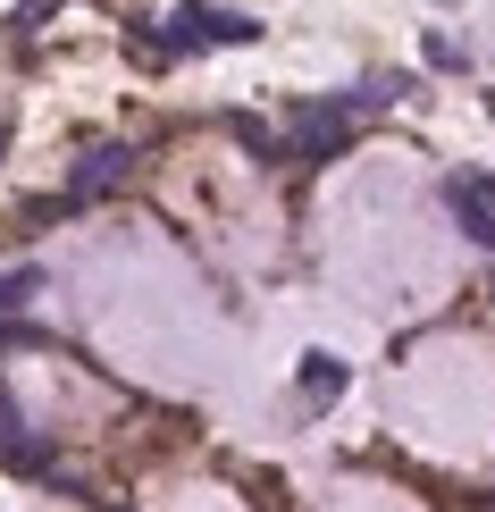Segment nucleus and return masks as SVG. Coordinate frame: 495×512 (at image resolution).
<instances>
[{"mask_svg":"<svg viewBox=\"0 0 495 512\" xmlns=\"http://www.w3.org/2000/svg\"><path fill=\"white\" fill-rule=\"evenodd\" d=\"M487 118H495V93H487Z\"/></svg>","mask_w":495,"mask_h":512,"instance_id":"8","label":"nucleus"},{"mask_svg":"<svg viewBox=\"0 0 495 512\" xmlns=\"http://www.w3.org/2000/svg\"><path fill=\"white\" fill-rule=\"evenodd\" d=\"M487 512H495V496H487Z\"/></svg>","mask_w":495,"mask_h":512,"instance_id":"10","label":"nucleus"},{"mask_svg":"<svg viewBox=\"0 0 495 512\" xmlns=\"http://www.w3.org/2000/svg\"><path fill=\"white\" fill-rule=\"evenodd\" d=\"M344 387H353V370H344L336 353H303V370H294V395H303L311 412H328V403H336Z\"/></svg>","mask_w":495,"mask_h":512,"instance_id":"5","label":"nucleus"},{"mask_svg":"<svg viewBox=\"0 0 495 512\" xmlns=\"http://www.w3.org/2000/svg\"><path fill=\"white\" fill-rule=\"evenodd\" d=\"M462 59H470V51H462L454 34H428V68H462Z\"/></svg>","mask_w":495,"mask_h":512,"instance_id":"7","label":"nucleus"},{"mask_svg":"<svg viewBox=\"0 0 495 512\" xmlns=\"http://www.w3.org/2000/svg\"><path fill=\"white\" fill-rule=\"evenodd\" d=\"M126 177H135V152H126V143H84V152H76V177H68V194H76V210H84L93 194H118Z\"/></svg>","mask_w":495,"mask_h":512,"instance_id":"4","label":"nucleus"},{"mask_svg":"<svg viewBox=\"0 0 495 512\" xmlns=\"http://www.w3.org/2000/svg\"><path fill=\"white\" fill-rule=\"evenodd\" d=\"M101 512H126V504H101Z\"/></svg>","mask_w":495,"mask_h":512,"instance_id":"9","label":"nucleus"},{"mask_svg":"<svg viewBox=\"0 0 495 512\" xmlns=\"http://www.w3.org/2000/svg\"><path fill=\"white\" fill-rule=\"evenodd\" d=\"M235 42H261V17L244 9H210V0H177L168 9V51H235Z\"/></svg>","mask_w":495,"mask_h":512,"instance_id":"1","label":"nucleus"},{"mask_svg":"<svg viewBox=\"0 0 495 512\" xmlns=\"http://www.w3.org/2000/svg\"><path fill=\"white\" fill-rule=\"evenodd\" d=\"M445 210L462 219L470 244L495 252V177H479V168H454V177H445Z\"/></svg>","mask_w":495,"mask_h":512,"instance_id":"3","label":"nucleus"},{"mask_svg":"<svg viewBox=\"0 0 495 512\" xmlns=\"http://www.w3.org/2000/svg\"><path fill=\"white\" fill-rule=\"evenodd\" d=\"M344 143H353V101H303V110H294V135H286V160L319 168V160H336Z\"/></svg>","mask_w":495,"mask_h":512,"instance_id":"2","label":"nucleus"},{"mask_svg":"<svg viewBox=\"0 0 495 512\" xmlns=\"http://www.w3.org/2000/svg\"><path fill=\"white\" fill-rule=\"evenodd\" d=\"M42 294V269H0V311H26Z\"/></svg>","mask_w":495,"mask_h":512,"instance_id":"6","label":"nucleus"}]
</instances>
